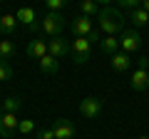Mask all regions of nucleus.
<instances>
[{
	"label": "nucleus",
	"mask_w": 149,
	"mask_h": 139,
	"mask_svg": "<svg viewBox=\"0 0 149 139\" xmlns=\"http://www.w3.org/2000/svg\"><path fill=\"white\" fill-rule=\"evenodd\" d=\"M97 20H100V32L102 35H117L124 30V15L122 10H117V8H102L100 15H97Z\"/></svg>",
	"instance_id": "f257e3e1"
},
{
	"label": "nucleus",
	"mask_w": 149,
	"mask_h": 139,
	"mask_svg": "<svg viewBox=\"0 0 149 139\" xmlns=\"http://www.w3.org/2000/svg\"><path fill=\"white\" fill-rule=\"evenodd\" d=\"M65 30V17L62 13H45L42 17H40V32L42 35H47V38H57V35H62Z\"/></svg>",
	"instance_id": "f03ea898"
},
{
	"label": "nucleus",
	"mask_w": 149,
	"mask_h": 139,
	"mask_svg": "<svg viewBox=\"0 0 149 139\" xmlns=\"http://www.w3.org/2000/svg\"><path fill=\"white\" fill-rule=\"evenodd\" d=\"M142 47V35H139L137 27H124L122 32H119V50L122 52H137V50Z\"/></svg>",
	"instance_id": "7ed1b4c3"
},
{
	"label": "nucleus",
	"mask_w": 149,
	"mask_h": 139,
	"mask_svg": "<svg viewBox=\"0 0 149 139\" xmlns=\"http://www.w3.org/2000/svg\"><path fill=\"white\" fill-rule=\"evenodd\" d=\"M92 57V42L87 38H74L72 40V62L74 65H85Z\"/></svg>",
	"instance_id": "20e7f679"
},
{
	"label": "nucleus",
	"mask_w": 149,
	"mask_h": 139,
	"mask_svg": "<svg viewBox=\"0 0 149 139\" xmlns=\"http://www.w3.org/2000/svg\"><path fill=\"white\" fill-rule=\"evenodd\" d=\"M47 52L52 55V57H57V60H65L67 55H72V42H67L62 35L50 38L47 40Z\"/></svg>",
	"instance_id": "39448f33"
},
{
	"label": "nucleus",
	"mask_w": 149,
	"mask_h": 139,
	"mask_svg": "<svg viewBox=\"0 0 149 139\" xmlns=\"http://www.w3.org/2000/svg\"><path fill=\"white\" fill-rule=\"evenodd\" d=\"M102 109H104V104H102L100 97H85V99L80 102V114L85 119H95L102 114Z\"/></svg>",
	"instance_id": "423d86ee"
},
{
	"label": "nucleus",
	"mask_w": 149,
	"mask_h": 139,
	"mask_svg": "<svg viewBox=\"0 0 149 139\" xmlns=\"http://www.w3.org/2000/svg\"><path fill=\"white\" fill-rule=\"evenodd\" d=\"M15 17H17V22H22L25 27H30L32 32H40V15H37V13L32 10V8H27V5L17 8Z\"/></svg>",
	"instance_id": "0eeeda50"
},
{
	"label": "nucleus",
	"mask_w": 149,
	"mask_h": 139,
	"mask_svg": "<svg viewBox=\"0 0 149 139\" xmlns=\"http://www.w3.org/2000/svg\"><path fill=\"white\" fill-rule=\"evenodd\" d=\"M70 30H72L74 38H87V35L95 30V25H92V17H87V15L72 17V22H70Z\"/></svg>",
	"instance_id": "6e6552de"
},
{
	"label": "nucleus",
	"mask_w": 149,
	"mask_h": 139,
	"mask_svg": "<svg viewBox=\"0 0 149 139\" xmlns=\"http://www.w3.org/2000/svg\"><path fill=\"white\" fill-rule=\"evenodd\" d=\"M50 127L55 132V139H74V134H77V129L70 119H55Z\"/></svg>",
	"instance_id": "1a4fd4ad"
},
{
	"label": "nucleus",
	"mask_w": 149,
	"mask_h": 139,
	"mask_svg": "<svg viewBox=\"0 0 149 139\" xmlns=\"http://www.w3.org/2000/svg\"><path fill=\"white\" fill-rule=\"evenodd\" d=\"M17 124H20V119H17L15 114H10V112H3V117H0V137H3V139H10V137H15V132H17Z\"/></svg>",
	"instance_id": "9d476101"
},
{
	"label": "nucleus",
	"mask_w": 149,
	"mask_h": 139,
	"mask_svg": "<svg viewBox=\"0 0 149 139\" xmlns=\"http://www.w3.org/2000/svg\"><path fill=\"white\" fill-rule=\"evenodd\" d=\"M132 62H134V60L129 57V52H122V50H119V52H114V55L109 57V65H112V70H114V72H119V75L129 72Z\"/></svg>",
	"instance_id": "9b49d317"
},
{
	"label": "nucleus",
	"mask_w": 149,
	"mask_h": 139,
	"mask_svg": "<svg viewBox=\"0 0 149 139\" xmlns=\"http://www.w3.org/2000/svg\"><path fill=\"white\" fill-rule=\"evenodd\" d=\"M25 55H27L30 60H40V57H45V55H47V40L32 38L30 42H27V47H25Z\"/></svg>",
	"instance_id": "f8f14e48"
},
{
	"label": "nucleus",
	"mask_w": 149,
	"mask_h": 139,
	"mask_svg": "<svg viewBox=\"0 0 149 139\" xmlns=\"http://www.w3.org/2000/svg\"><path fill=\"white\" fill-rule=\"evenodd\" d=\"M129 85H132L134 92H147V90H149V72L137 67V70L132 72V77H129Z\"/></svg>",
	"instance_id": "ddd939ff"
},
{
	"label": "nucleus",
	"mask_w": 149,
	"mask_h": 139,
	"mask_svg": "<svg viewBox=\"0 0 149 139\" xmlns=\"http://www.w3.org/2000/svg\"><path fill=\"white\" fill-rule=\"evenodd\" d=\"M37 65H40V72H45V75H57V70H60V60L52 57L50 52L37 60Z\"/></svg>",
	"instance_id": "4468645a"
},
{
	"label": "nucleus",
	"mask_w": 149,
	"mask_h": 139,
	"mask_svg": "<svg viewBox=\"0 0 149 139\" xmlns=\"http://www.w3.org/2000/svg\"><path fill=\"white\" fill-rule=\"evenodd\" d=\"M15 27H17V17L15 15H3L0 17V35H3V38H10L13 32H15Z\"/></svg>",
	"instance_id": "2eb2a0df"
},
{
	"label": "nucleus",
	"mask_w": 149,
	"mask_h": 139,
	"mask_svg": "<svg viewBox=\"0 0 149 139\" xmlns=\"http://www.w3.org/2000/svg\"><path fill=\"white\" fill-rule=\"evenodd\" d=\"M100 47H102V52L104 55H114V52H119V38L117 35H104L102 38V42H100Z\"/></svg>",
	"instance_id": "dca6fc26"
},
{
	"label": "nucleus",
	"mask_w": 149,
	"mask_h": 139,
	"mask_svg": "<svg viewBox=\"0 0 149 139\" xmlns=\"http://www.w3.org/2000/svg\"><path fill=\"white\" fill-rule=\"evenodd\" d=\"M129 20H132L134 27H147L149 25V13L144 10V8H137V10L129 13Z\"/></svg>",
	"instance_id": "f3484780"
},
{
	"label": "nucleus",
	"mask_w": 149,
	"mask_h": 139,
	"mask_svg": "<svg viewBox=\"0 0 149 139\" xmlns=\"http://www.w3.org/2000/svg\"><path fill=\"white\" fill-rule=\"evenodd\" d=\"M15 42H13V40H8V38H3L0 40V57L3 60H13L15 57Z\"/></svg>",
	"instance_id": "a211bd4d"
},
{
	"label": "nucleus",
	"mask_w": 149,
	"mask_h": 139,
	"mask_svg": "<svg viewBox=\"0 0 149 139\" xmlns=\"http://www.w3.org/2000/svg\"><path fill=\"white\" fill-rule=\"evenodd\" d=\"M80 10H82V15H87V17H97L102 8L97 5L95 0H82V3H80Z\"/></svg>",
	"instance_id": "6ab92c4d"
},
{
	"label": "nucleus",
	"mask_w": 149,
	"mask_h": 139,
	"mask_svg": "<svg viewBox=\"0 0 149 139\" xmlns=\"http://www.w3.org/2000/svg\"><path fill=\"white\" fill-rule=\"evenodd\" d=\"M20 97H5L3 99V112H10V114H15L17 109H20Z\"/></svg>",
	"instance_id": "aec40b11"
},
{
	"label": "nucleus",
	"mask_w": 149,
	"mask_h": 139,
	"mask_svg": "<svg viewBox=\"0 0 149 139\" xmlns=\"http://www.w3.org/2000/svg\"><path fill=\"white\" fill-rule=\"evenodd\" d=\"M17 132H20L22 137H27V134L37 132V127H35V122H32V119H20V124H17Z\"/></svg>",
	"instance_id": "412c9836"
},
{
	"label": "nucleus",
	"mask_w": 149,
	"mask_h": 139,
	"mask_svg": "<svg viewBox=\"0 0 149 139\" xmlns=\"http://www.w3.org/2000/svg\"><path fill=\"white\" fill-rule=\"evenodd\" d=\"M10 77H13V67H10V62L0 57V82H8Z\"/></svg>",
	"instance_id": "4be33fe9"
},
{
	"label": "nucleus",
	"mask_w": 149,
	"mask_h": 139,
	"mask_svg": "<svg viewBox=\"0 0 149 139\" xmlns=\"http://www.w3.org/2000/svg\"><path fill=\"white\" fill-rule=\"evenodd\" d=\"M117 5H119V10L132 13V10H137V8H142V0H117Z\"/></svg>",
	"instance_id": "5701e85b"
},
{
	"label": "nucleus",
	"mask_w": 149,
	"mask_h": 139,
	"mask_svg": "<svg viewBox=\"0 0 149 139\" xmlns=\"http://www.w3.org/2000/svg\"><path fill=\"white\" fill-rule=\"evenodd\" d=\"M45 5H47V10H52V13H60L65 5H67V0H45Z\"/></svg>",
	"instance_id": "b1692460"
},
{
	"label": "nucleus",
	"mask_w": 149,
	"mask_h": 139,
	"mask_svg": "<svg viewBox=\"0 0 149 139\" xmlns=\"http://www.w3.org/2000/svg\"><path fill=\"white\" fill-rule=\"evenodd\" d=\"M35 139H55L52 127H42V129H37V132H35Z\"/></svg>",
	"instance_id": "393cba45"
},
{
	"label": "nucleus",
	"mask_w": 149,
	"mask_h": 139,
	"mask_svg": "<svg viewBox=\"0 0 149 139\" xmlns=\"http://www.w3.org/2000/svg\"><path fill=\"white\" fill-rule=\"evenodd\" d=\"M87 40H90L92 45H100V42H102V32H100V27H95V30L87 35Z\"/></svg>",
	"instance_id": "a878e982"
},
{
	"label": "nucleus",
	"mask_w": 149,
	"mask_h": 139,
	"mask_svg": "<svg viewBox=\"0 0 149 139\" xmlns=\"http://www.w3.org/2000/svg\"><path fill=\"white\" fill-rule=\"evenodd\" d=\"M134 65H137L139 70H147V67H149V60H147V57H137V62H134Z\"/></svg>",
	"instance_id": "bb28decb"
},
{
	"label": "nucleus",
	"mask_w": 149,
	"mask_h": 139,
	"mask_svg": "<svg viewBox=\"0 0 149 139\" xmlns=\"http://www.w3.org/2000/svg\"><path fill=\"white\" fill-rule=\"evenodd\" d=\"M95 3H97V5H102V8H107V5L112 3V0H95Z\"/></svg>",
	"instance_id": "cd10ccee"
},
{
	"label": "nucleus",
	"mask_w": 149,
	"mask_h": 139,
	"mask_svg": "<svg viewBox=\"0 0 149 139\" xmlns=\"http://www.w3.org/2000/svg\"><path fill=\"white\" fill-rule=\"evenodd\" d=\"M142 8H144L147 13H149V0H142Z\"/></svg>",
	"instance_id": "c85d7f7f"
},
{
	"label": "nucleus",
	"mask_w": 149,
	"mask_h": 139,
	"mask_svg": "<svg viewBox=\"0 0 149 139\" xmlns=\"http://www.w3.org/2000/svg\"><path fill=\"white\" fill-rule=\"evenodd\" d=\"M139 139H149V137H139Z\"/></svg>",
	"instance_id": "c756f323"
},
{
	"label": "nucleus",
	"mask_w": 149,
	"mask_h": 139,
	"mask_svg": "<svg viewBox=\"0 0 149 139\" xmlns=\"http://www.w3.org/2000/svg\"><path fill=\"white\" fill-rule=\"evenodd\" d=\"M147 72H149V67H147Z\"/></svg>",
	"instance_id": "7c9ffc66"
}]
</instances>
